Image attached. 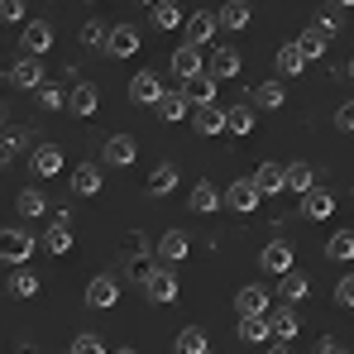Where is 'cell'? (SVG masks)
Here are the masks:
<instances>
[{
	"label": "cell",
	"instance_id": "cell-1",
	"mask_svg": "<svg viewBox=\"0 0 354 354\" xmlns=\"http://www.w3.org/2000/svg\"><path fill=\"white\" fill-rule=\"evenodd\" d=\"M144 297H149V301H158V306H173L177 297H182L173 263H153V268L144 273Z\"/></svg>",
	"mask_w": 354,
	"mask_h": 354
},
{
	"label": "cell",
	"instance_id": "cell-2",
	"mask_svg": "<svg viewBox=\"0 0 354 354\" xmlns=\"http://www.w3.org/2000/svg\"><path fill=\"white\" fill-rule=\"evenodd\" d=\"M39 249V235H29V230H0V263L5 268H24L29 263V254Z\"/></svg>",
	"mask_w": 354,
	"mask_h": 354
},
{
	"label": "cell",
	"instance_id": "cell-3",
	"mask_svg": "<svg viewBox=\"0 0 354 354\" xmlns=\"http://www.w3.org/2000/svg\"><path fill=\"white\" fill-rule=\"evenodd\" d=\"M221 196H225V206H230L235 216H254V206L263 201V192L254 187V177H235L230 192H221Z\"/></svg>",
	"mask_w": 354,
	"mask_h": 354
},
{
	"label": "cell",
	"instance_id": "cell-4",
	"mask_svg": "<svg viewBox=\"0 0 354 354\" xmlns=\"http://www.w3.org/2000/svg\"><path fill=\"white\" fill-rule=\"evenodd\" d=\"M292 244L288 239H273V244H263V254H259V268L263 273H273V278H283V273H292Z\"/></svg>",
	"mask_w": 354,
	"mask_h": 354
},
{
	"label": "cell",
	"instance_id": "cell-5",
	"mask_svg": "<svg viewBox=\"0 0 354 354\" xmlns=\"http://www.w3.org/2000/svg\"><path fill=\"white\" fill-rule=\"evenodd\" d=\"M120 301V283L111 273H96L91 283H86V306H96V311H111Z\"/></svg>",
	"mask_w": 354,
	"mask_h": 354
},
{
	"label": "cell",
	"instance_id": "cell-6",
	"mask_svg": "<svg viewBox=\"0 0 354 354\" xmlns=\"http://www.w3.org/2000/svg\"><path fill=\"white\" fill-rule=\"evenodd\" d=\"M235 311H239V316H268V311H273V297H268V288L249 283V288H239V292H235Z\"/></svg>",
	"mask_w": 354,
	"mask_h": 354
},
{
	"label": "cell",
	"instance_id": "cell-7",
	"mask_svg": "<svg viewBox=\"0 0 354 354\" xmlns=\"http://www.w3.org/2000/svg\"><path fill=\"white\" fill-rule=\"evenodd\" d=\"M168 67H173L177 82H192V77H201V72H206V62H201V48H196V44H182L173 58H168Z\"/></svg>",
	"mask_w": 354,
	"mask_h": 354
},
{
	"label": "cell",
	"instance_id": "cell-8",
	"mask_svg": "<svg viewBox=\"0 0 354 354\" xmlns=\"http://www.w3.org/2000/svg\"><path fill=\"white\" fill-rule=\"evenodd\" d=\"M53 39H58V34H53V24H48V19H29L19 44H24V53H29V58H39V53H48V48H53Z\"/></svg>",
	"mask_w": 354,
	"mask_h": 354
},
{
	"label": "cell",
	"instance_id": "cell-9",
	"mask_svg": "<svg viewBox=\"0 0 354 354\" xmlns=\"http://www.w3.org/2000/svg\"><path fill=\"white\" fill-rule=\"evenodd\" d=\"M158 96H163L158 72H134V77H129V101H134V106H158Z\"/></svg>",
	"mask_w": 354,
	"mask_h": 354
},
{
	"label": "cell",
	"instance_id": "cell-10",
	"mask_svg": "<svg viewBox=\"0 0 354 354\" xmlns=\"http://www.w3.org/2000/svg\"><path fill=\"white\" fill-rule=\"evenodd\" d=\"M10 86H19V91H39V86H44V62L24 53V58L10 67Z\"/></svg>",
	"mask_w": 354,
	"mask_h": 354
},
{
	"label": "cell",
	"instance_id": "cell-11",
	"mask_svg": "<svg viewBox=\"0 0 354 354\" xmlns=\"http://www.w3.org/2000/svg\"><path fill=\"white\" fill-rule=\"evenodd\" d=\"M239 67H244V58H239V48H230V44L211 48V62H206V72H211L216 82H225V77H239Z\"/></svg>",
	"mask_w": 354,
	"mask_h": 354
},
{
	"label": "cell",
	"instance_id": "cell-12",
	"mask_svg": "<svg viewBox=\"0 0 354 354\" xmlns=\"http://www.w3.org/2000/svg\"><path fill=\"white\" fill-rule=\"evenodd\" d=\"M268 326H273V340H283V345H292L297 330H301V321H297V311L288 301H278V306L268 311Z\"/></svg>",
	"mask_w": 354,
	"mask_h": 354
},
{
	"label": "cell",
	"instance_id": "cell-13",
	"mask_svg": "<svg viewBox=\"0 0 354 354\" xmlns=\"http://www.w3.org/2000/svg\"><path fill=\"white\" fill-rule=\"evenodd\" d=\"M182 29H187V44H196V48H206V44L216 39V29H221V19H216L211 10H196V15H192V19H187Z\"/></svg>",
	"mask_w": 354,
	"mask_h": 354
},
{
	"label": "cell",
	"instance_id": "cell-14",
	"mask_svg": "<svg viewBox=\"0 0 354 354\" xmlns=\"http://www.w3.org/2000/svg\"><path fill=\"white\" fill-rule=\"evenodd\" d=\"M106 53H111V58H134V53H139V29H134V24H111Z\"/></svg>",
	"mask_w": 354,
	"mask_h": 354
},
{
	"label": "cell",
	"instance_id": "cell-15",
	"mask_svg": "<svg viewBox=\"0 0 354 354\" xmlns=\"http://www.w3.org/2000/svg\"><path fill=\"white\" fill-rule=\"evenodd\" d=\"M192 129H196L201 139L225 134V111H221V106H192Z\"/></svg>",
	"mask_w": 354,
	"mask_h": 354
},
{
	"label": "cell",
	"instance_id": "cell-16",
	"mask_svg": "<svg viewBox=\"0 0 354 354\" xmlns=\"http://www.w3.org/2000/svg\"><path fill=\"white\" fill-rule=\"evenodd\" d=\"M101 158H106L111 168H129V163L139 158V144H134L129 134H111V139H106V149H101Z\"/></svg>",
	"mask_w": 354,
	"mask_h": 354
},
{
	"label": "cell",
	"instance_id": "cell-17",
	"mask_svg": "<svg viewBox=\"0 0 354 354\" xmlns=\"http://www.w3.org/2000/svg\"><path fill=\"white\" fill-rule=\"evenodd\" d=\"M254 187H259L263 196L288 192V168H283V163H259V168H254Z\"/></svg>",
	"mask_w": 354,
	"mask_h": 354
},
{
	"label": "cell",
	"instance_id": "cell-18",
	"mask_svg": "<svg viewBox=\"0 0 354 354\" xmlns=\"http://www.w3.org/2000/svg\"><path fill=\"white\" fill-rule=\"evenodd\" d=\"M29 168H34V177H58L62 173V149L58 144H39L29 153Z\"/></svg>",
	"mask_w": 354,
	"mask_h": 354
},
{
	"label": "cell",
	"instance_id": "cell-19",
	"mask_svg": "<svg viewBox=\"0 0 354 354\" xmlns=\"http://www.w3.org/2000/svg\"><path fill=\"white\" fill-rule=\"evenodd\" d=\"M153 111H158V120H163V124H177V120L192 115V101H187V91H163Z\"/></svg>",
	"mask_w": 354,
	"mask_h": 354
},
{
	"label": "cell",
	"instance_id": "cell-20",
	"mask_svg": "<svg viewBox=\"0 0 354 354\" xmlns=\"http://www.w3.org/2000/svg\"><path fill=\"white\" fill-rule=\"evenodd\" d=\"M182 91H187V101H192V106H216V91H221V82H216L211 72H201V77L182 82Z\"/></svg>",
	"mask_w": 354,
	"mask_h": 354
},
{
	"label": "cell",
	"instance_id": "cell-21",
	"mask_svg": "<svg viewBox=\"0 0 354 354\" xmlns=\"http://www.w3.org/2000/svg\"><path fill=\"white\" fill-rule=\"evenodd\" d=\"M187 201H192V211H196V216H216V211L225 206V196H221V192H216V187H211L206 177H201V182L192 187V196H187Z\"/></svg>",
	"mask_w": 354,
	"mask_h": 354
},
{
	"label": "cell",
	"instance_id": "cell-22",
	"mask_svg": "<svg viewBox=\"0 0 354 354\" xmlns=\"http://www.w3.org/2000/svg\"><path fill=\"white\" fill-rule=\"evenodd\" d=\"M330 211H335V196H330L326 187H311V192L301 196V216H306V221H330Z\"/></svg>",
	"mask_w": 354,
	"mask_h": 354
},
{
	"label": "cell",
	"instance_id": "cell-23",
	"mask_svg": "<svg viewBox=\"0 0 354 354\" xmlns=\"http://www.w3.org/2000/svg\"><path fill=\"white\" fill-rule=\"evenodd\" d=\"M239 345H273L268 316H239Z\"/></svg>",
	"mask_w": 354,
	"mask_h": 354
},
{
	"label": "cell",
	"instance_id": "cell-24",
	"mask_svg": "<svg viewBox=\"0 0 354 354\" xmlns=\"http://www.w3.org/2000/svg\"><path fill=\"white\" fill-rule=\"evenodd\" d=\"M67 187H72L77 196H96V192H101V168H96V163H77L72 177H67Z\"/></svg>",
	"mask_w": 354,
	"mask_h": 354
},
{
	"label": "cell",
	"instance_id": "cell-25",
	"mask_svg": "<svg viewBox=\"0 0 354 354\" xmlns=\"http://www.w3.org/2000/svg\"><path fill=\"white\" fill-rule=\"evenodd\" d=\"M5 292L15 297V301H29V297H39V273H34V268H15V273L5 278Z\"/></svg>",
	"mask_w": 354,
	"mask_h": 354
},
{
	"label": "cell",
	"instance_id": "cell-26",
	"mask_svg": "<svg viewBox=\"0 0 354 354\" xmlns=\"http://www.w3.org/2000/svg\"><path fill=\"white\" fill-rule=\"evenodd\" d=\"M96 106H101V91H96L91 82H82V86H77V91L67 96V111H72V115H82V120L96 115Z\"/></svg>",
	"mask_w": 354,
	"mask_h": 354
},
{
	"label": "cell",
	"instance_id": "cell-27",
	"mask_svg": "<svg viewBox=\"0 0 354 354\" xmlns=\"http://www.w3.org/2000/svg\"><path fill=\"white\" fill-rule=\"evenodd\" d=\"M283 101H288L283 82H263V86H254V96H249L254 111H283Z\"/></svg>",
	"mask_w": 354,
	"mask_h": 354
},
{
	"label": "cell",
	"instance_id": "cell-28",
	"mask_svg": "<svg viewBox=\"0 0 354 354\" xmlns=\"http://www.w3.org/2000/svg\"><path fill=\"white\" fill-rule=\"evenodd\" d=\"M187 249H192L187 230H168V235L158 239V259H163V263H182V259H187Z\"/></svg>",
	"mask_w": 354,
	"mask_h": 354
},
{
	"label": "cell",
	"instance_id": "cell-29",
	"mask_svg": "<svg viewBox=\"0 0 354 354\" xmlns=\"http://www.w3.org/2000/svg\"><path fill=\"white\" fill-rule=\"evenodd\" d=\"M278 297L288 301V306H297V301H306L311 297V283H306V273H283V283H278Z\"/></svg>",
	"mask_w": 354,
	"mask_h": 354
},
{
	"label": "cell",
	"instance_id": "cell-30",
	"mask_svg": "<svg viewBox=\"0 0 354 354\" xmlns=\"http://www.w3.org/2000/svg\"><path fill=\"white\" fill-rule=\"evenodd\" d=\"M15 211H19L24 221H39V216L48 211V201H44V192H39V187H24V192L15 196Z\"/></svg>",
	"mask_w": 354,
	"mask_h": 354
},
{
	"label": "cell",
	"instance_id": "cell-31",
	"mask_svg": "<svg viewBox=\"0 0 354 354\" xmlns=\"http://www.w3.org/2000/svg\"><path fill=\"white\" fill-rule=\"evenodd\" d=\"M177 354H211V335H206L201 326L177 330Z\"/></svg>",
	"mask_w": 354,
	"mask_h": 354
},
{
	"label": "cell",
	"instance_id": "cell-32",
	"mask_svg": "<svg viewBox=\"0 0 354 354\" xmlns=\"http://www.w3.org/2000/svg\"><path fill=\"white\" fill-rule=\"evenodd\" d=\"M297 48H301V58H306V62H316L326 48H330V39H326L321 29H311V24H306V29L297 34Z\"/></svg>",
	"mask_w": 354,
	"mask_h": 354
},
{
	"label": "cell",
	"instance_id": "cell-33",
	"mask_svg": "<svg viewBox=\"0 0 354 354\" xmlns=\"http://www.w3.org/2000/svg\"><path fill=\"white\" fill-rule=\"evenodd\" d=\"M225 129H230V134H239V139H244V134H249V129H254V106H249V101H235V106H230V111H225Z\"/></svg>",
	"mask_w": 354,
	"mask_h": 354
},
{
	"label": "cell",
	"instance_id": "cell-34",
	"mask_svg": "<svg viewBox=\"0 0 354 354\" xmlns=\"http://www.w3.org/2000/svg\"><path fill=\"white\" fill-rule=\"evenodd\" d=\"M149 10H153V29H158V34L182 29V10H177V0H158V5H149Z\"/></svg>",
	"mask_w": 354,
	"mask_h": 354
},
{
	"label": "cell",
	"instance_id": "cell-35",
	"mask_svg": "<svg viewBox=\"0 0 354 354\" xmlns=\"http://www.w3.org/2000/svg\"><path fill=\"white\" fill-rule=\"evenodd\" d=\"M273 62H278V77H301V72H306V58H301V48H297V44H283Z\"/></svg>",
	"mask_w": 354,
	"mask_h": 354
},
{
	"label": "cell",
	"instance_id": "cell-36",
	"mask_svg": "<svg viewBox=\"0 0 354 354\" xmlns=\"http://www.w3.org/2000/svg\"><path fill=\"white\" fill-rule=\"evenodd\" d=\"M311 187H316V168H311V163H288V192L306 196Z\"/></svg>",
	"mask_w": 354,
	"mask_h": 354
},
{
	"label": "cell",
	"instance_id": "cell-37",
	"mask_svg": "<svg viewBox=\"0 0 354 354\" xmlns=\"http://www.w3.org/2000/svg\"><path fill=\"white\" fill-rule=\"evenodd\" d=\"M39 249H48V254H72V230H67V225H48V230L39 235Z\"/></svg>",
	"mask_w": 354,
	"mask_h": 354
},
{
	"label": "cell",
	"instance_id": "cell-38",
	"mask_svg": "<svg viewBox=\"0 0 354 354\" xmlns=\"http://www.w3.org/2000/svg\"><path fill=\"white\" fill-rule=\"evenodd\" d=\"M173 187H177V168L173 163H158V168L149 173V196H168Z\"/></svg>",
	"mask_w": 354,
	"mask_h": 354
},
{
	"label": "cell",
	"instance_id": "cell-39",
	"mask_svg": "<svg viewBox=\"0 0 354 354\" xmlns=\"http://www.w3.org/2000/svg\"><path fill=\"white\" fill-rule=\"evenodd\" d=\"M216 19H221V29H244V24H249V5H244V0H225Z\"/></svg>",
	"mask_w": 354,
	"mask_h": 354
},
{
	"label": "cell",
	"instance_id": "cell-40",
	"mask_svg": "<svg viewBox=\"0 0 354 354\" xmlns=\"http://www.w3.org/2000/svg\"><path fill=\"white\" fill-rule=\"evenodd\" d=\"M77 39H82V48H106V39H111V24H101V19H86V24L77 29Z\"/></svg>",
	"mask_w": 354,
	"mask_h": 354
},
{
	"label": "cell",
	"instance_id": "cell-41",
	"mask_svg": "<svg viewBox=\"0 0 354 354\" xmlns=\"http://www.w3.org/2000/svg\"><path fill=\"white\" fill-rule=\"evenodd\" d=\"M326 254H330L335 263H350V259H354V230H335L330 244H326Z\"/></svg>",
	"mask_w": 354,
	"mask_h": 354
},
{
	"label": "cell",
	"instance_id": "cell-42",
	"mask_svg": "<svg viewBox=\"0 0 354 354\" xmlns=\"http://www.w3.org/2000/svg\"><path fill=\"white\" fill-rule=\"evenodd\" d=\"M67 354H106V345H101L96 330H82V335L72 340V350H67Z\"/></svg>",
	"mask_w": 354,
	"mask_h": 354
},
{
	"label": "cell",
	"instance_id": "cell-43",
	"mask_svg": "<svg viewBox=\"0 0 354 354\" xmlns=\"http://www.w3.org/2000/svg\"><path fill=\"white\" fill-rule=\"evenodd\" d=\"M39 106H44V111H67V96H62L53 82H44V86H39Z\"/></svg>",
	"mask_w": 354,
	"mask_h": 354
},
{
	"label": "cell",
	"instance_id": "cell-44",
	"mask_svg": "<svg viewBox=\"0 0 354 354\" xmlns=\"http://www.w3.org/2000/svg\"><path fill=\"white\" fill-rule=\"evenodd\" d=\"M311 29H321L326 39H335V34H340V19H335V10H321V15H311Z\"/></svg>",
	"mask_w": 354,
	"mask_h": 354
},
{
	"label": "cell",
	"instance_id": "cell-45",
	"mask_svg": "<svg viewBox=\"0 0 354 354\" xmlns=\"http://www.w3.org/2000/svg\"><path fill=\"white\" fill-rule=\"evenodd\" d=\"M24 19V0H0V24H19Z\"/></svg>",
	"mask_w": 354,
	"mask_h": 354
},
{
	"label": "cell",
	"instance_id": "cell-46",
	"mask_svg": "<svg viewBox=\"0 0 354 354\" xmlns=\"http://www.w3.org/2000/svg\"><path fill=\"white\" fill-rule=\"evenodd\" d=\"M335 129H340V134H354V101H340V111H335Z\"/></svg>",
	"mask_w": 354,
	"mask_h": 354
},
{
	"label": "cell",
	"instance_id": "cell-47",
	"mask_svg": "<svg viewBox=\"0 0 354 354\" xmlns=\"http://www.w3.org/2000/svg\"><path fill=\"white\" fill-rule=\"evenodd\" d=\"M335 306H354V273L335 283Z\"/></svg>",
	"mask_w": 354,
	"mask_h": 354
},
{
	"label": "cell",
	"instance_id": "cell-48",
	"mask_svg": "<svg viewBox=\"0 0 354 354\" xmlns=\"http://www.w3.org/2000/svg\"><path fill=\"white\" fill-rule=\"evenodd\" d=\"M72 221H77V216H72V211H67V206H58V211H53V221H48V225H67V230H72Z\"/></svg>",
	"mask_w": 354,
	"mask_h": 354
},
{
	"label": "cell",
	"instance_id": "cell-49",
	"mask_svg": "<svg viewBox=\"0 0 354 354\" xmlns=\"http://www.w3.org/2000/svg\"><path fill=\"white\" fill-rule=\"evenodd\" d=\"M316 354H340V345H335V335H321V340H316Z\"/></svg>",
	"mask_w": 354,
	"mask_h": 354
},
{
	"label": "cell",
	"instance_id": "cell-50",
	"mask_svg": "<svg viewBox=\"0 0 354 354\" xmlns=\"http://www.w3.org/2000/svg\"><path fill=\"white\" fill-rule=\"evenodd\" d=\"M263 354H292V345H283V340H273V345H268Z\"/></svg>",
	"mask_w": 354,
	"mask_h": 354
},
{
	"label": "cell",
	"instance_id": "cell-51",
	"mask_svg": "<svg viewBox=\"0 0 354 354\" xmlns=\"http://www.w3.org/2000/svg\"><path fill=\"white\" fill-rule=\"evenodd\" d=\"M330 5H335V10H354V0H330Z\"/></svg>",
	"mask_w": 354,
	"mask_h": 354
},
{
	"label": "cell",
	"instance_id": "cell-52",
	"mask_svg": "<svg viewBox=\"0 0 354 354\" xmlns=\"http://www.w3.org/2000/svg\"><path fill=\"white\" fill-rule=\"evenodd\" d=\"M115 354H139V350H134V345H120V350Z\"/></svg>",
	"mask_w": 354,
	"mask_h": 354
},
{
	"label": "cell",
	"instance_id": "cell-53",
	"mask_svg": "<svg viewBox=\"0 0 354 354\" xmlns=\"http://www.w3.org/2000/svg\"><path fill=\"white\" fill-rule=\"evenodd\" d=\"M139 5H158V0H139Z\"/></svg>",
	"mask_w": 354,
	"mask_h": 354
},
{
	"label": "cell",
	"instance_id": "cell-54",
	"mask_svg": "<svg viewBox=\"0 0 354 354\" xmlns=\"http://www.w3.org/2000/svg\"><path fill=\"white\" fill-rule=\"evenodd\" d=\"M350 77H354V58H350Z\"/></svg>",
	"mask_w": 354,
	"mask_h": 354
}]
</instances>
